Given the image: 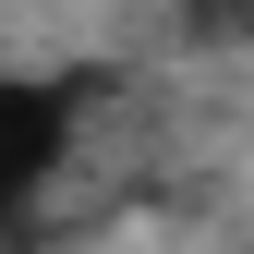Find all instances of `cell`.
Masks as SVG:
<instances>
[{
	"mask_svg": "<svg viewBox=\"0 0 254 254\" xmlns=\"http://www.w3.org/2000/svg\"><path fill=\"white\" fill-rule=\"evenodd\" d=\"M61 157H73V97L37 73H0V230L61 182Z\"/></svg>",
	"mask_w": 254,
	"mask_h": 254,
	"instance_id": "obj_1",
	"label": "cell"
},
{
	"mask_svg": "<svg viewBox=\"0 0 254 254\" xmlns=\"http://www.w3.org/2000/svg\"><path fill=\"white\" fill-rule=\"evenodd\" d=\"M182 37L194 49H242L254 37V0H182Z\"/></svg>",
	"mask_w": 254,
	"mask_h": 254,
	"instance_id": "obj_2",
	"label": "cell"
}]
</instances>
